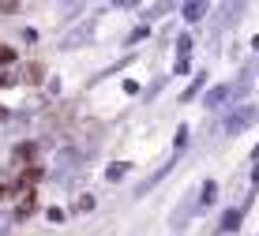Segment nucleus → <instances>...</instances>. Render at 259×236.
Instances as JSON below:
<instances>
[{
    "instance_id": "nucleus-10",
    "label": "nucleus",
    "mask_w": 259,
    "mask_h": 236,
    "mask_svg": "<svg viewBox=\"0 0 259 236\" xmlns=\"http://www.w3.org/2000/svg\"><path fill=\"white\" fill-rule=\"evenodd\" d=\"M184 143H188V128H177V150H184Z\"/></svg>"
},
{
    "instance_id": "nucleus-14",
    "label": "nucleus",
    "mask_w": 259,
    "mask_h": 236,
    "mask_svg": "<svg viewBox=\"0 0 259 236\" xmlns=\"http://www.w3.org/2000/svg\"><path fill=\"white\" fill-rule=\"evenodd\" d=\"M4 83H12V79H8V75H4V71H0V86H4Z\"/></svg>"
},
{
    "instance_id": "nucleus-5",
    "label": "nucleus",
    "mask_w": 259,
    "mask_h": 236,
    "mask_svg": "<svg viewBox=\"0 0 259 236\" xmlns=\"http://www.w3.org/2000/svg\"><path fill=\"white\" fill-rule=\"evenodd\" d=\"M214 195H218V184L207 180V184H203V195H199V210H207V206L214 203Z\"/></svg>"
},
{
    "instance_id": "nucleus-15",
    "label": "nucleus",
    "mask_w": 259,
    "mask_h": 236,
    "mask_svg": "<svg viewBox=\"0 0 259 236\" xmlns=\"http://www.w3.org/2000/svg\"><path fill=\"white\" fill-rule=\"evenodd\" d=\"M4 195H8V192H4V187H0V199H4Z\"/></svg>"
},
{
    "instance_id": "nucleus-6",
    "label": "nucleus",
    "mask_w": 259,
    "mask_h": 236,
    "mask_svg": "<svg viewBox=\"0 0 259 236\" xmlns=\"http://www.w3.org/2000/svg\"><path fill=\"white\" fill-rule=\"evenodd\" d=\"M124 172H128V161H113V165L105 169V180H120Z\"/></svg>"
},
{
    "instance_id": "nucleus-4",
    "label": "nucleus",
    "mask_w": 259,
    "mask_h": 236,
    "mask_svg": "<svg viewBox=\"0 0 259 236\" xmlns=\"http://www.w3.org/2000/svg\"><path fill=\"white\" fill-rule=\"evenodd\" d=\"M181 12H184V19H188V23H195V19H203V12H207V4H203V0H195V4H184Z\"/></svg>"
},
{
    "instance_id": "nucleus-3",
    "label": "nucleus",
    "mask_w": 259,
    "mask_h": 236,
    "mask_svg": "<svg viewBox=\"0 0 259 236\" xmlns=\"http://www.w3.org/2000/svg\"><path fill=\"white\" fill-rule=\"evenodd\" d=\"M226 98H229V86H226V83H222V86H210L207 98H203V105H207V109H218Z\"/></svg>"
},
{
    "instance_id": "nucleus-2",
    "label": "nucleus",
    "mask_w": 259,
    "mask_h": 236,
    "mask_svg": "<svg viewBox=\"0 0 259 236\" xmlns=\"http://www.w3.org/2000/svg\"><path fill=\"white\" fill-rule=\"evenodd\" d=\"M91 38H94V19H87L79 30L64 34V49H75V45H83V41H91Z\"/></svg>"
},
{
    "instance_id": "nucleus-11",
    "label": "nucleus",
    "mask_w": 259,
    "mask_h": 236,
    "mask_svg": "<svg viewBox=\"0 0 259 236\" xmlns=\"http://www.w3.org/2000/svg\"><path fill=\"white\" fill-rule=\"evenodd\" d=\"M46 217H49V221H64V210H57V206H49V210H46Z\"/></svg>"
},
{
    "instance_id": "nucleus-7",
    "label": "nucleus",
    "mask_w": 259,
    "mask_h": 236,
    "mask_svg": "<svg viewBox=\"0 0 259 236\" xmlns=\"http://www.w3.org/2000/svg\"><path fill=\"white\" fill-rule=\"evenodd\" d=\"M237 221H240V210H226V217H222V229H226V232H237Z\"/></svg>"
},
{
    "instance_id": "nucleus-8",
    "label": "nucleus",
    "mask_w": 259,
    "mask_h": 236,
    "mask_svg": "<svg viewBox=\"0 0 259 236\" xmlns=\"http://www.w3.org/2000/svg\"><path fill=\"white\" fill-rule=\"evenodd\" d=\"M203 83H207V79H203V75H195V79H192V86L184 90V102H192V98L199 94V86H203Z\"/></svg>"
},
{
    "instance_id": "nucleus-1",
    "label": "nucleus",
    "mask_w": 259,
    "mask_h": 236,
    "mask_svg": "<svg viewBox=\"0 0 259 236\" xmlns=\"http://www.w3.org/2000/svg\"><path fill=\"white\" fill-rule=\"evenodd\" d=\"M255 120H259V105H244L240 113H233V116L226 120V135H240L244 128H252Z\"/></svg>"
},
{
    "instance_id": "nucleus-13",
    "label": "nucleus",
    "mask_w": 259,
    "mask_h": 236,
    "mask_svg": "<svg viewBox=\"0 0 259 236\" xmlns=\"http://www.w3.org/2000/svg\"><path fill=\"white\" fill-rule=\"evenodd\" d=\"M252 165H259V147H255V154H252Z\"/></svg>"
},
{
    "instance_id": "nucleus-9",
    "label": "nucleus",
    "mask_w": 259,
    "mask_h": 236,
    "mask_svg": "<svg viewBox=\"0 0 259 236\" xmlns=\"http://www.w3.org/2000/svg\"><path fill=\"white\" fill-rule=\"evenodd\" d=\"M15 60V49H8V45H0V64H12Z\"/></svg>"
},
{
    "instance_id": "nucleus-12",
    "label": "nucleus",
    "mask_w": 259,
    "mask_h": 236,
    "mask_svg": "<svg viewBox=\"0 0 259 236\" xmlns=\"http://www.w3.org/2000/svg\"><path fill=\"white\" fill-rule=\"evenodd\" d=\"M12 232V221H8V217H0V236H8Z\"/></svg>"
}]
</instances>
